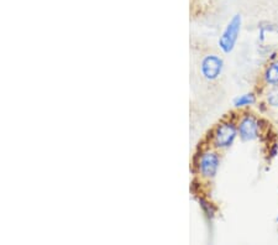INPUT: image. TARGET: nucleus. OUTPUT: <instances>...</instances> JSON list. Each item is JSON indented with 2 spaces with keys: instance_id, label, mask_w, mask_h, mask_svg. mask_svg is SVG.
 <instances>
[{
  "instance_id": "5",
  "label": "nucleus",
  "mask_w": 278,
  "mask_h": 245,
  "mask_svg": "<svg viewBox=\"0 0 278 245\" xmlns=\"http://www.w3.org/2000/svg\"><path fill=\"white\" fill-rule=\"evenodd\" d=\"M224 69V60L214 54L207 55L200 62V74L207 81H216Z\"/></svg>"
},
{
  "instance_id": "8",
  "label": "nucleus",
  "mask_w": 278,
  "mask_h": 245,
  "mask_svg": "<svg viewBox=\"0 0 278 245\" xmlns=\"http://www.w3.org/2000/svg\"><path fill=\"white\" fill-rule=\"evenodd\" d=\"M265 102L267 103L268 108L278 109V86L268 88L265 95Z\"/></svg>"
},
{
  "instance_id": "4",
  "label": "nucleus",
  "mask_w": 278,
  "mask_h": 245,
  "mask_svg": "<svg viewBox=\"0 0 278 245\" xmlns=\"http://www.w3.org/2000/svg\"><path fill=\"white\" fill-rule=\"evenodd\" d=\"M242 17L240 14H236L230 19L228 25L225 26L220 37H219V46L224 54H231L238 43L239 35L241 33Z\"/></svg>"
},
{
  "instance_id": "10",
  "label": "nucleus",
  "mask_w": 278,
  "mask_h": 245,
  "mask_svg": "<svg viewBox=\"0 0 278 245\" xmlns=\"http://www.w3.org/2000/svg\"><path fill=\"white\" fill-rule=\"evenodd\" d=\"M268 155H270V159H274L278 155V144H273L272 146L268 149Z\"/></svg>"
},
{
  "instance_id": "3",
  "label": "nucleus",
  "mask_w": 278,
  "mask_h": 245,
  "mask_svg": "<svg viewBox=\"0 0 278 245\" xmlns=\"http://www.w3.org/2000/svg\"><path fill=\"white\" fill-rule=\"evenodd\" d=\"M220 163L221 157L220 154H219V150L212 146L206 149L198 156L197 170L199 176L206 180H213L216 176V174H218Z\"/></svg>"
},
{
  "instance_id": "6",
  "label": "nucleus",
  "mask_w": 278,
  "mask_h": 245,
  "mask_svg": "<svg viewBox=\"0 0 278 245\" xmlns=\"http://www.w3.org/2000/svg\"><path fill=\"white\" fill-rule=\"evenodd\" d=\"M261 83L263 87H277L278 86V57L276 60L268 61L261 74Z\"/></svg>"
},
{
  "instance_id": "9",
  "label": "nucleus",
  "mask_w": 278,
  "mask_h": 245,
  "mask_svg": "<svg viewBox=\"0 0 278 245\" xmlns=\"http://www.w3.org/2000/svg\"><path fill=\"white\" fill-rule=\"evenodd\" d=\"M199 203H200L201 208H203V211L206 212L207 215L213 217V215L215 214V208L212 203H209L208 201H204V200H199Z\"/></svg>"
},
{
  "instance_id": "2",
  "label": "nucleus",
  "mask_w": 278,
  "mask_h": 245,
  "mask_svg": "<svg viewBox=\"0 0 278 245\" xmlns=\"http://www.w3.org/2000/svg\"><path fill=\"white\" fill-rule=\"evenodd\" d=\"M263 120L252 113L245 112L238 116V131L241 141H255L262 135Z\"/></svg>"
},
{
  "instance_id": "11",
  "label": "nucleus",
  "mask_w": 278,
  "mask_h": 245,
  "mask_svg": "<svg viewBox=\"0 0 278 245\" xmlns=\"http://www.w3.org/2000/svg\"><path fill=\"white\" fill-rule=\"evenodd\" d=\"M276 222L278 223V214H277V217H276Z\"/></svg>"
},
{
  "instance_id": "1",
  "label": "nucleus",
  "mask_w": 278,
  "mask_h": 245,
  "mask_svg": "<svg viewBox=\"0 0 278 245\" xmlns=\"http://www.w3.org/2000/svg\"><path fill=\"white\" fill-rule=\"evenodd\" d=\"M238 118L222 119L220 122L215 125L214 129L210 133V146L216 150H228L234 145L235 140L238 139Z\"/></svg>"
},
{
  "instance_id": "7",
  "label": "nucleus",
  "mask_w": 278,
  "mask_h": 245,
  "mask_svg": "<svg viewBox=\"0 0 278 245\" xmlns=\"http://www.w3.org/2000/svg\"><path fill=\"white\" fill-rule=\"evenodd\" d=\"M257 102V95L255 92H248L244 93V94L238 95L233 101V106L236 109H246V108H250L256 104Z\"/></svg>"
}]
</instances>
